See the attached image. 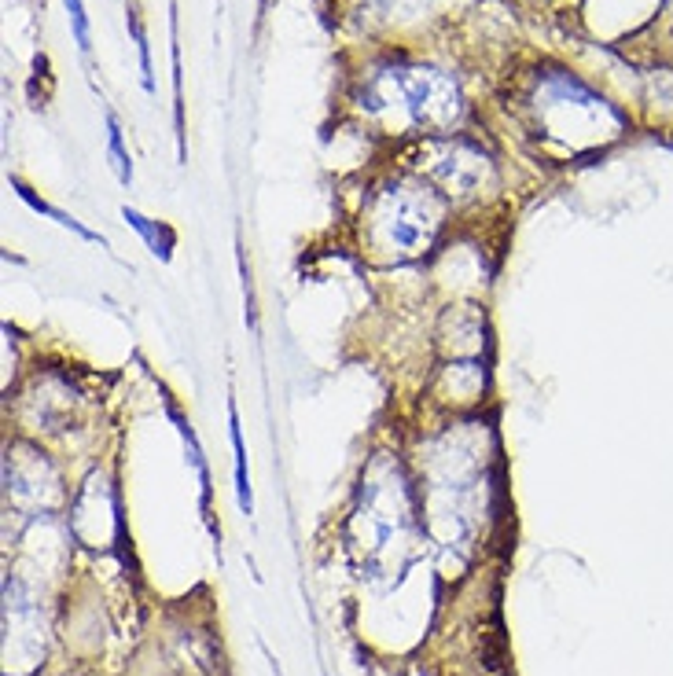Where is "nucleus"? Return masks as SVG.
<instances>
[{
  "label": "nucleus",
  "mask_w": 673,
  "mask_h": 676,
  "mask_svg": "<svg viewBox=\"0 0 673 676\" xmlns=\"http://www.w3.org/2000/svg\"><path fill=\"white\" fill-rule=\"evenodd\" d=\"M122 217H126L129 225L137 228L140 236H144V243H148L151 247V254H155V258L159 261H170L173 258V243H177V239H173V232L170 228H162V225H151L148 217L144 214H137V210H122Z\"/></svg>",
  "instance_id": "f257e3e1"
},
{
  "label": "nucleus",
  "mask_w": 673,
  "mask_h": 676,
  "mask_svg": "<svg viewBox=\"0 0 673 676\" xmlns=\"http://www.w3.org/2000/svg\"><path fill=\"white\" fill-rule=\"evenodd\" d=\"M229 438H232V452H236V496H240V507L251 515V478H247V449H243V434H240V416H236V405H229Z\"/></svg>",
  "instance_id": "f03ea898"
},
{
  "label": "nucleus",
  "mask_w": 673,
  "mask_h": 676,
  "mask_svg": "<svg viewBox=\"0 0 673 676\" xmlns=\"http://www.w3.org/2000/svg\"><path fill=\"white\" fill-rule=\"evenodd\" d=\"M15 188H19V195H23L26 203L34 206L37 214H48V217H52V221H56V225L70 228V232H78V236H81V239H89V243H103V239L96 236V232H89V228H85V225H78V221H74V217H67V214H63V210H56V206H48L45 199H37V195L30 192V188H26V184H19V181H15Z\"/></svg>",
  "instance_id": "7ed1b4c3"
},
{
  "label": "nucleus",
  "mask_w": 673,
  "mask_h": 676,
  "mask_svg": "<svg viewBox=\"0 0 673 676\" xmlns=\"http://www.w3.org/2000/svg\"><path fill=\"white\" fill-rule=\"evenodd\" d=\"M107 136H111V158H115L118 181L129 184L133 181V166H129V155H126V144H122V129H118L115 114H107Z\"/></svg>",
  "instance_id": "20e7f679"
},
{
  "label": "nucleus",
  "mask_w": 673,
  "mask_h": 676,
  "mask_svg": "<svg viewBox=\"0 0 673 676\" xmlns=\"http://www.w3.org/2000/svg\"><path fill=\"white\" fill-rule=\"evenodd\" d=\"M129 30H133V41H137V52H140V81H144V89H155V81H151V56H148V37H144V26L133 12H129Z\"/></svg>",
  "instance_id": "39448f33"
},
{
  "label": "nucleus",
  "mask_w": 673,
  "mask_h": 676,
  "mask_svg": "<svg viewBox=\"0 0 673 676\" xmlns=\"http://www.w3.org/2000/svg\"><path fill=\"white\" fill-rule=\"evenodd\" d=\"M70 23H74V37H78V48L89 52V19H85V4L81 0H67Z\"/></svg>",
  "instance_id": "423d86ee"
}]
</instances>
